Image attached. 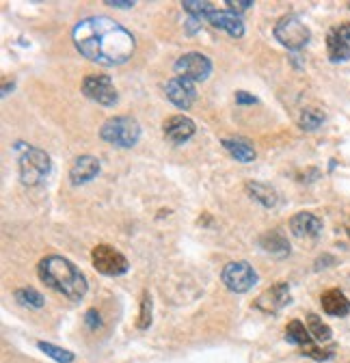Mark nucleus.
Returning a JSON list of instances; mask_svg holds the SVG:
<instances>
[{"label": "nucleus", "instance_id": "f257e3e1", "mask_svg": "<svg viewBox=\"0 0 350 363\" xmlns=\"http://www.w3.org/2000/svg\"><path fill=\"white\" fill-rule=\"evenodd\" d=\"M72 37L76 50L98 65H121L135 55L137 48L132 33L104 16L80 20L74 26Z\"/></svg>", "mask_w": 350, "mask_h": 363}, {"label": "nucleus", "instance_id": "f03ea898", "mask_svg": "<svg viewBox=\"0 0 350 363\" xmlns=\"http://www.w3.org/2000/svg\"><path fill=\"white\" fill-rule=\"evenodd\" d=\"M37 275L46 288H52L55 292L67 296L69 301H82L89 281L78 270L76 264H72L63 255H46L37 264Z\"/></svg>", "mask_w": 350, "mask_h": 363}, {"label": "nucleus", "instance_id": "7ed1b4c3", "mask_svg": "<svg viewBox=\"0 0 350 363\" xmlns=\"http://www.w3.org/2000/svg\"><path fill=\"white\" fill-rule=\"evenodd\" d=\"M100 136L115 147L130 150V147H135L141 139V125L135 117H130V115L111 117L100 128Z\"/></svg>", "mask_w": 350, "mask_h": 363}, {"label": "nucleus", "instance_id": "20e7f679", "mask_svg": "<svg viewBox=\"0 0 350 363\" xmlns=\"http://www.w3.org/2000/svg\"><path fill=\"white\" fill-rule=\"evenodd\" d=\"M50 169H52L50 156L39 147H28L20 156V182L24 186L41 184L50 175Z\"/></svg>", "mask_w": 350, "mask_h": 363}, {"label": "nucleus", "instance_id": "39448f33", "mask_svg": "<svg viewBox=\"0 0 350 363\" xmlns=\"http://www.w3.org/2000/svg\"><path fill=\"white\" fill-rule=\"evenodd\" d=\"M273 35L288 50H303L312 39V33H310L307 24H305L298 16H283L275 24Z\"/></svg>", "mask_w": 350, "mask_h": 363}, {"label": "nucleus", "instance_id": "423d86ee", "mask_svg": "<svg viewBox=\"0 0 350 363\" xmlns=\"http://www.w3.org/2000/svg\"><path fill=\"white\" fill-rule=\"evenodd\" d=\"M91 264L98 272L106 277H119L125 275L130 270V262L123 253H119L115 247L111 245H98L91 251Z\"/></svg>", "mask_w": 350, "mask_h": 363}, {"label": "nucleus", "instance_id": "0eeeda50", "mask_svg": "<svg viewBox=\"0 0 350 363\" xmlns=\"http://www.w3.org/2000/svg\"><path fill=\"white\" fill-rule=\"evenodd\" d=\"M82 94L102 104V106H115L119 102V94L113 84V80L104 74H89L82 78Z\"/></svg>", "mask_w": 350, "mask_h": 363}, {"label": "nucleus", "instance_id": "6e6552de", "mask_svg": "<svg viewBox=\"0 0 350 363\" xmlns=\"http://www.w3.org/2000/svg\"><path fill=\"white\" fill-rule=\"evenodd\" d=\"M221 279L227 286V290L244 294L257 284V272L249 262H230L223 266Z\"/></svg>", "mask_w": 350, "mask_h": 363}, {"label": "nucleus", "instance_id": "1a4fd4ad", "mask_svg": "<svg viewBox=\"0 0 350 363\" xmlns=\"http://www.w3.org/2000/svg\"><path fill=\"white\" fill-rule=\"evenodd\" d=\"M175 74L191 82H201L212 74V61L201 52H186L175 61Z\"/></svg>", "mask_w": 350, "mask_h": 363}, {"label": "nucleus", "instance_id": "9d476101", "mask_svg": "<svg viewBox=\"0 0 350 363\" xmlns=\"http://www.w3.org/2000/svg\"><path fill=\"white\" fill-rule=\"evenodd\" d=\"M164 94H166V100L175 106V108H182V111H188L195 100H197V91H195V82L186 80V78H180L175 76L171 80H166L164 84Z\"/></svg>", "mask_w": 350, "mask_h": 363}, {"label": "nucleus", "instance_id": "9b49d317", "mask_svg": "<svg viewBox=\"0 0 350 363\" xmlns=\"http://www.w3.org/2000/svg\"><path fill=\"white\" fill-rule=\"evenodd\" d=\"M327 55L331 63H344L350 59V24H337L327 33Z\"/></svg>", "mask_w": 350, "mask_h": 363}, {"label": "nucleus", "instance_id": "f8f14e48", "mask_svg": "<svg viewBox=\"0 0 350 363\" xmlns=\"http://www.w3.org/2000/svg\"><path fill=\"white\" fill-rule=\"evenodd\" d=\"M195 132H197V125L186 115H173L164 119L162 123V134L171 145H184L186 141L193 139Z\"/></svg>", "mask_w": 350, "mask_h": 363}, {"label": "nucleus", "instance_id": "ddd939ff", "mask_svg": "<svg viewBox=\"0 0 350 363\" xmlns=\"http://www.w3.org/2000/svg\"><path fill=\"white\" fill-rule=\"evenodd\" d=\"M290 303H292V294H290V286L288 284H275L271 290L261 292L255 298V307L259 311H266V313H277V311H281Z\"/></svg>", "mask_w": 350, "mask_h": 363}, {"label": "nucleus", "instance_id": "4468645a", "mask_svg": "<svg viewBox=\"0 0 350 363\" xmlns=\"http://www.w3.org/2000/svg\"><path fill=\"white\" fill-rule=\"evenodd\" d=\"M205 22H210L214 28L225 30L230 37H242L244 35V22L227 9H212L205 18Z\"/></svg>", "mask_w": 350, "mask_h": 363}, {"label": "nucleus", "instance_id": "2eb2a0df", "mask_svg": "<svg viewBox=\"0 0 350 363\" xmlns=\"http://www.w3.org/2000/svg\"><path fill=\"white\" fill-rule=\"evenodd\" d=\"M290 232L296 238H316L322 232V220L314 212H296L290 218Z\"/></svg>", "mask_w": 350, "mask_h": 363}, {"label": "nucleus", "instance_id": "dca6fc26", "mask_svg": "<svg viewBox=\"0 0 350 363\" xmlns=\"http://www.w3.org/2000/svg\"><path fill=\"white\" fill-rule=\"evenodd\" d=\"M100 167L102 164L96 156H80L74 160V164L69 169V182L74 186H82L86 182H91L94 177H98Z\"/></svg>", "mask_w": 350, "mask_h": 363}, {"label": "nucleus", "instance_id": "f3484780", "mask_svg": "<svg viewBox=\"0 0 350 363\" xmlns=\"http://www.w3.org/2000/svg\"><path fill=\"white\" fill-rule=\"evenodd\" d=\"M320 303H322V309L329 313V315H335V318H344L350 313V301L348 296L337 290V288H331L327 290L322 296H320Z\"/></svg>", "mask_w": 350, "mask_h": 363}, {"label": "nucleus", "instance_id": "a211bd4d", "mask_svg": "<svg viewBox=\"0 0 350 363\" xmlns=\"http://www.w3.org/2000/svg\"><path fill=\"white\" fill-rule=\"evenodd\" d=\"M259 247L264 249L269 255H273V257H288L290 249H292L288 238L279 230H271L266 234H261L259 236Z\"/></svg>", "mask_w": 350, "mask_h": 363}, {"label": "nucleus", "instance_id": "6ab92c4d", "mask_svg": "<svg viewBox=\"0 0 350 363\" xmlns=\"http://www.w3.org/2000/svg\"><path fill=\"white\" fill-rule=\"evenodd\" d=\"M247 193L264 208H275L279 201L277 191L271 184H264V182H247Z\"/></svg>", "mask_w": 350, "mask_h": 363}, {"label": "nucleus", "instance_id": "aec40b11", "mask_svg": "<svg viewBox=\"0 0 350 363\" xmlns=\"http://www.w3.org/2000/svg\"><path fill=\"white\" fill-rule=\"evenodd\" d=\"M221 145H223V147L227 150V154H230L232 158H236L238 162H253V160L257 158L255 147H253L249 141H244V139H223Z\"/></svg>", "mask_w": 350, "mask_h": 363}, {"label": "nucleus", "instance_id": "412c9836", "mask_svg": "<svg viewBox=\"0 0 350 363\" xmlns=\"http://www.w3.org/2000/svg\"><path fill=\"white\" fill-rule=\"evenodd\" d=\"M286 340H288L290 344L300 346V350H303V348H310V346L316 344L314 337H312V333H310V329L305 327L300 320H290V323H288V327H286Z\"/></svg>", "mask_w": 350, "mask_h": 363}, {"label": "nucleus", "instance_id": "4be33fe9", "mask_svg": "<svg viewBox=\"0 0 350 363\" xmlns=\"http://www.w3.org/2000/svg\"><path fill=\"white\" fill-rule=\"evenodd\" d=\"M307 329H310L314 342L320 344V346L322 344H329L331 337H333V331L320 320V315H316V313H307Z\"/></svg>", "mask_w": 350, "mask_h": 363}, {"label": "nucleus", "instance_id": "5701e85b", "mask_svg": "<svg viewBox=\"0 0 350 363\" xmlns=\"http://www.w3.org/2000/svg\"><path fill=\"white\" fill-rule=\"evenodd\" d=\"M324 123V113L318 111V108H305L298 117V125L303 130H307V132H314L318 130L320 125Z\"/></svg>", "mask_w": 350, "mask_h": 363}, {"label": "nucleus", "instance_id": "b1692460", "mask_svg": "<svg viewBox=\"0 0 350 363\" xmlns=\"http://www.w3.org/2000/svg\"><path fill=\"white\" fill-rule=\"evenodd\" d=\"M37 348L41 352H46V357L55 359L57 363H74V352L61 348V346H55V344H48V342H37Z\"/></svg>", "mask_w": 350, "mask_h": 363}, {"label": "nucleus", "instance_id": "393cba45", "mask_svg": "<svg viewBox=\"0 0 350 363\" xmlns=\"http://www.w3.org/2000/svg\"><path fill=\"white\" fill-rule=\"evenodd\" d=\"M16 301L24 307H30V309H41L43 305H46L41 292H37L35 288H20L16 292Z\"/></svg>", "mask_w": 350, "mask_h": 363}, {"label": "nucleus", "instance_id": "a878e982", "mask_svg": "<svg viewBox=\"0 0 350 363\" xmlns=\"http://www.w3.org/2000/svg\"><path fill=\"white\" fill-rule=\"evenodd\" d=\"M152 311H154L152 296H149V292H143V296H141V311H139V318H137V327L141 331L149 329V325H152Z\"/></svg>", "mask_w": 350, "mask_h": 363}, {"label": "nucleus", "instance_id": "bb28decb", "mask_svg": "<svg viewBox=\"0 0 350 363\" xmlns=\"http://www.w3.org/2000/svg\"><path fill=\"white\" fill-rule=\"evenodd\" d=\"M182 9L188 11L195 20H205L208 13H210L214 7H212L210 3H203V0H201V3H199V0H184V3H182Z\"/></svg>", "mask_w": 350, "mask_h": 363}, {"label": "nucleus", "instance_id": "cd10ccee", "mask_svg": "<svg viewBox=\"0 0 350 363\" xmlns=\"http://www.w3.org/2000/svg\"><path fill=\"white\" fill-rule=\"evenodd\" d=\"M84 325H86V329H91V331H98L102 327V315L98 313V309H89L84 313Z\"/></svg>", "mask_w": 350, "mask_h": 363}, {"label": "nucleus", "instance_id": "c85d7f7f", "mask_svg": "<svg viewBox=\"0 0 350 363\" xmlns=\"http://www.w3.org/2000/svg\"><path fill=\"white\" fill-rule=\"evenodd\" d=\"M227 9H234L236 13H242L253 7V0H227Z\"/></svg>", "mask_w": 350, "mask_h": 363}, {"label": "nucleus", "instance_id": "c756f323", "mask_svg": "<svg viewBox=\"0 0 350 363\" xmlns=\"http://www.w3.org/2000/svg\"><path fill=\"white\" fill-rule=\"evenodd\" d=\"M106 5L113 9H132L135 0H106Z\"/></svg>", "mask_w": 350, "mask_h": 363}, {"label": "nucleus", "instance_id": "7c9ffc66", "mask_svg": "<svg viewBox=\"0 0 350 363\" xmlns=\"http://www.w3.org/2000/svg\"><path fill=\"white\" fill-rule=\"evenodd\" d=\"M236 102L238 104H255L257 98L251 96V94H244V91H238V94H236Z\"/></svg>", "mask_w": 350, "mask_h": 363}, {"label": "nucleus", "instance_id": "2f4dec72", "mask_svg": "<svg viewBox=\"0 0 350 363\" xmlns=\"http://www.w3.org/2000/svg\"><path fill=\"white\" fill-rule=\"evenodd\" d=\"M9 91H13V80L9 82V80H5L3 82V98H7L9 96Z\"/></svg>", "mask_w": 350, "mask_h": 363}, {"label": "nucleus", "instance_id": "473e14b6", "mask_svg": "<svg viewBox=\"0 0 350 363\" xmlns=\"http://www.w3.org/2000/svg\"><path fill=\"white\" fill-rule=\"evenodd\" d=\"M346 234L350 236V216H348V220H346Z\"/></svg>", "mask_w": 350, "mask_h": 363}, {"label": "nucleus", "instance_id": "72a5a7b5", "mask_svg": "<svg viewBox=\"0 0 350 363\" xmlns=\"http://www.w3.org/2000/svg\"><path fill=\"white\" fill-rule=\"evenodd\" d=\"M348 9H350V3H348Z\"/></svg>", "mask_w": 350, "mask_h": 363}]
</instances>
